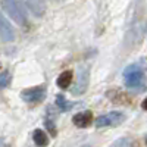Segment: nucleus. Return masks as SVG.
<instances>
[{
  "label": "nucleus",
  "instance_id": "obj_1",
  "mask_svg": "<svg viewBox=\"0 0 147 147\" xmlns=\"http://www.w3.org/2000/svg\"><path fill=\"white\" fill-rule=\"evenodd\" d=\"M124 81L128 88H141L144 85V72L138 65H129L124 71Z\"/></svg>",
  "mask_w": 147,
  "mask_h": 147
},
{
  "label": "nucleus",
  "instance_id": "obj_2",
  "mask_svg": "<svg viewBox=\"0 0 147 147\" xmlns=\"http://www.w3.org/2000/svg\"><path fill=\"white\" fill-rule=\"evenodd\" d=\"M2 6H3L6 13L13 19V22H16L21 27L27 25V16L24 13V10H22L18 0H2Z\"/></svg>",
  "mask_w": 147,
  "mask_h": 147
},
{
  "label": "nucleus",
  "instance_id": "obj_3",
  "mask_svg": "<svg viewBox=\"0 0 147 147\" xmlns=\"http://www.w3.org/2000/svg\"><path fill=\"white\" fill-rule=\"evenodd\" d=\"M125 121V115L121 113V112H109L103 116H99L94 124L97 128H102V127H118L119 124Z\"/></svg>",
  "mask_w": 147,
  "mask_h": 147
},
{
  "label": "nucleus",
  "instance_id": "obj_4",
  "mask_svg": "<svg viewBox=\"0 0 147 147\" xmlns=\"http://www.w3.org/2000/svg\"><path fill=\"white\" fill-rule=\"evenodd\" d=\"M46 97V90L44 87H34V88H27L21 91V99L28 103H40Z\"/></svg>",
  "mask_w": 147,
  "mask_h": 147
},
{
  "label": "nucleus",
  "instance_id": "obj_5",
  "mask_svg": "<svg viewBox=\"0 0 147 147\" xmlns=\"http://www.w3.org/2000/svg\"><path fill=\"white\" fill-rule=\"evenodd\" d=\"M88 78H90L88 68H80V75H78L77 85L71 90L74 96H80V94L85 93V90H87V87H88Z\"/></svg>",
  "mask_w": 147,
  "mask_h": 147
},
{
  "label": "nucleus",
  "instance_id": "obj_6",
  "mask_svg": "<svg viewBox=\"0 0 147 147\" xmlns=\"http://www.w3.org/2000/svg\"><path fill=\"white\" fill-rule=\"evenodd\" d=\"M0 38L5 43H10V41L15 40L13 28H12L10 22L2 15V12H0Z\"/></svg>",
  "mask_w": 147,
  "mask_h": 147
},
{
  "label": "nucleus",
  "instance_id": "obj_7",
  "mask_svg": "<svg viewBox=\"0 0 147 147\" xmlns=\"http://www.w3.org/2000/svg\"><path fill=\"white\" fill-rule=\"evenodd\" d=\"M74 124H75L78 128H87L91 125L93 122V113L90 112V110H84V112H80L77 113L75 116L72 118Z\"/></svg>",
  "mask_w": 147,
  "mask_h": 147
},
{
  "label": "nucleus",
  "instance_id": "obj_8",
  "mask_svg": "<svg viewBox=\"0 0 147 147\" xmlns=\"http://www.w3.org/2000/svg\"><path fill=\"white\" fill-rule=\"evenodd\" d=\"M24 3L35 16H43L46 13V2L44 0H24Z\"/></svg>",
  "mask_w": 147,
  "mask_h": 147
},
{
  "label": "nucleus",
  "instance_id": "obj_9",
  "mask_svg": "<svg viewBox=\"0 0 147 147\" xmlns=\"http://www.w3.org/2000/svg\"><path fill=\"white\" fill-rule=\"evenodd\" d=\"M72 78H74L72 71H63V72L57 77V81H56L57 87L66 90V88L69 87V85H71V82H72Z\"/></svg>",
  "mask_w": 147,
  "mask_h": 147
},
{
  "label": "nucleus",
  "instance_id": "obj_10",
  "mask_svg": "<svg viewBox=\"0 0 147 147\" xmlns=\"http://www.w3.org/2000/svg\"><path fill=\"white\" fill-rule=\"evenodd\" d=\"M32 140L34 143L38 146V147H46L49 144V137H47V134L41 129H35L32 132Z\"/></svg>",
  "mask_w": 147,
  "mask_h": 147
},
{
  "label": "nucleus",
  "instance_id": "obj_11",
  "mask_svg": "<svg viewBox=\"0 0 147 147\" xmlns=\"http://www.w3.org/2000/svg\"><path fill=\"white\" fill-rule=\"evenodd\" d=\"M106 96H107L113 103H121V105L128 103V97H127L124 93H121L119 90H112V91H109Z\"/></svg>",
  "mask_w": 147,
  "mask_h": 147
},
{
  "label": "nucleus",
  "instance_id": "obj_12",
  "mask_svg": "<svg viewBox=\"0 0 147 147\" xmlns=\"http://www.w3.org/2000/svg\"><path fill=\"white\" fill-rule=\"evenodd\" d=\"M56 105L60 107L62 112H68V110H71L74 107V103L72 102H68L63 96H57L56 97Z\"/></svg>",
  "mask_w": 147,
  "mask_h": 147
},
{
  "label": "nucleus",
  "instance_id": "obj_13",
  "mask_svg": "<svg viewBox=\"0 0 147 147\" xmlns=\"http://www.w3.org/2000/svg\"><path fill=\"white\" fill-rule=\"evenodd\" d=\"M110 147H137V143L131 138H128V137H124V138L116 140Z\"/></svg>",
  "mask_w": 147,
  "mask_h": 147
},
{
  "label": "nucleus",
  "instance_id": "obj_14",
  "mask_svg": "<svg viewBox=\"0 0 147 147\" xmlns=\"http://www.w3.org/2000/svg\"><path fill=\"white\" fill-rule=\"evenodd\" d=\"M10 84V74L7 71H3L0 74V88H6Z\"/></svg>",
  "mask_w": 147,
  "mask_h": 147
},
{
  "label": "nucleus",
  "instance_id": "obj_15",
  "mask_svg": "<svg viewBox=\"0 0 147 147\" xmlns=\"http://www.w3.org/2000/svg\"><path fill=\"white\" fill-rule=\"evenodd\" d=\"M46 127H47V129H50L52 137H55V136H56V128H55L53 122H52V121H47V122H46Z\"/></svg>",
  "mask_w": 147,
  "mask_h": 147
},
{
  "label": "nucleus",
  "instance_id": "obj_16",
  "mask_svg": "<svg viewBox=\"0 0 147 147\" xmlns=\"http://www.w3.org/2000/svg\"><path fill=\"white\" fill-rule=\"evenodd\" d=\"M141 106H143V109H144V110H147V99H144V102L141 103Z\"/></svg>",
  "mask_w": 147,
  "mask_h": 147
},
{
  "label": "nucleus",
  "instance_id": "obj_17",
  "mask_svg": "<svg viewBox=\"0 0 147 147\" xmlns=\"http://www.w3.org/2000/svg\"><path fill=\"white\" fill-rule=\"evenodd\" d=\"M146 144H147V138H146Z\"/></svg>",
  "mask_w": 147,
  "mask_h": 147
}]
</instances>
